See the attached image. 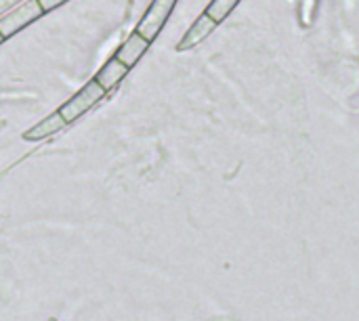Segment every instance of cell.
Wrapping results in <instances>:
<instances>
[{
	"mask_svg": "<svg viewBox=\"0 0 359 321\" xmlns=\"http://www.w3.org/2000/svg\"><path fill=\"white\" fill-rule=\"evenodd\" d=\"M105 90L101 88V84L93 78L90 82H86L72 99H67L61 107H59V114L61 118L65 120V124H72L76 122L80 116H84L90 107H95L101 99H103Z\"/></svg>",
	"mask_w": 359,
	"mask_h": 321,
	"instance_id": "6da1fadb",
	"label": "cell"
},
{
	"mask_svg": "<svg viewBox=\"0 0 359 321\" xmlns=\"http://www.w3.org/2000/svg\"><path fill=\"white\" fill-rule=\"evenodd\" d=\"M242 0H210V4L206 6V15L217 23V25H221L231 13H233V8L240 4Z\"/></svg>",
	"mask_w": 359,
	"mask_h": 321,
	"instance_id": "ba28073f",
	"label": "cell"
},
{
	"mask_svg": "<svg viewBox=\"0 0 359 321\" xmlns=\"http://www.w3.org/2000/svg\"><path fill=\"white\" fill-rule=\"evenodd\" d=\"M128 74V67L122 63V61H118L116 57H111L97 74H95V80L101 84V88L107 93V90H111L114 86H118L122 80H124V76Z\"/></svg>",
	"mask_w": 359,
	"mask_h": 321,
	"instance_id": "52a82bcc",
	"label": "cell"
},
{
	"mask_svg": "<svg viewBox=\"0 0 359 321\" xmlns=\"http://www.w3.org/2000/svg\"><path fill=\"white\" fill-rule=\"evenodd\" d=\"M149 46H151V42H149V40H145V38L135 29V32H133L124 42H122V46L116 50V55H114V57H116L118 61H122V63L130 69V67H133V65H135V63H137L145 53H147V48H149Z\"/></svg>",
	"mask_w": 359,
	"mask_h": 321,
	"instance_id": "5b68a950",
	"label": "cell"
},
{
	"mask_svg": "<svg viewBox=\"0 0 359 321\" xmlns=\"http://www.w3.org/2000/svg\"><path fill=\"white\" fill-rule=\"evenodd\" d=\"M2 42H4V38H2V34H0V44H2Z\"/></svg>",
	"mask_w": 359,
	"mask_h": 321,
	"instance_id": "7c38bea8",
	"label": "cell"
},
{
	"mask_svg": "<svg viewBox=\"0 0 359 321\" xmlns=\"http://www.w3.org/2000/svg\"><path fill=\"white\" fill-rule=\"evenodd\" d=\"M42 15H44V11H42V6H40L38 0H25V2H21L19 6H15L13 11L4 13L0 17V34H2V38L6 40V38L15 36L17 32L25 29L27 25H32L34 21H38Z\"/></svg>",
	"mask_w": 359,
	"mask_h": 321,
	"instance_id": "7a4b0ae2",
	"label": "cell"
},
{
	"mask_svg": "<svg viewBox=\"0 0 359 321\" xmlns=\"http://www.w3.org/2000/svg\"><path fill=\"white\" fill-rule=\"evenodd\" d=\"M318 6H320V0H299L297 15H299L301 27H311L313 25L316 15H318Z\"/></svg>",
	"mask_w": 359,
	"mask_h": 321,
	"instance_id": "9c48e42d",
	"label": "cell"
},
{
	"mask_svg": "<svg viewBox=\"0 0 359 321\" xmlns=\"http://www.w3.org/2000/svg\"><path fill=\"white\" fill-rule=\"evenodd\" d=\"M21 2H25V0H0V17H2L4 13L13 11L15 6H19Z\"/></svg>",
	"mask_w": 359,
	"mask_h": 321,
	"instance_id": "8fae6325",
	"label": "cell"
},
{
	"mask_svg": "<svg viewBox=\"0 0 359 321\" xmlns=\"http://www.w3.org/2000/svg\"><path fill=\"white\" fill-rule=\"evenodd\" d=\"M38 2H40V6H42L44 13H50L53 8H59L61 4H65L69 0H38Z\"/></svg>",
	"mask_w": 359,
	"mask_h": 321,
	"instance_id": "30bf717a",
	"label": "cell"
},
{
	"mask_svg": "<svg viewBox=\"0 0 359 321\" xmlns=\"http://www.w3.org/2000/svg\"><path fill=\"white\" fill-rule=\"evenodd\" d=\"M63 126H65V120L61 118L59 111H55V114L42 118V120H40L38 124H34L29 130H25V132H23V139H25V141H42V139H48V137L57 135Z\"/></svg>",
	"mask_w": 359,
	"mask_h": 321,
	"instance_id": "8992f818",
	"label": "cell"
},
{
	"mask_svg": "<svg viewBox=\"0 0 359 321\" xmlns=\"http://www.w3.org/2000/svg\"><path fill=\"white\" fill-rule=\"evenodd\" d=\"M48 321H59V320H55V317H50V320H48Z\"/></svg>",
	"mask_w": 359,
	"mask_h": 321,
	"instance_id": "4fadbf2b",
	"label": "cell"
},
{
	"mask_svg": "<svg viewBox=\"0 0 359 321\" xmlns=\"http://www.w3.org/2000/svg\"><path fill=\"white\" fill-rule=\"evenodd\" d=\"M177 2H179V0H151V4L147 6L145 15H143L141 21L137 23V32H139L145 40L154 42V40L160 36V32L164 29V25H166L168 17L172 15Z\"/></svg>",
	"mask_w": 359,
	"mask_h": 321,
	"instance_id": "3957f363",
	"label": "cell"
},
{
	"mask_svg": "<svg viewBox=\"0 0 359 321\" xmlns=\"http://www.w3.org/2000/svg\"><path fill=\"white\" fill-rule=\"evenodd\" d=\"M219 25L206 15V13H202L194 23H191V27L183 34V38L179 40V44H177V50L179 53H183V50H189V48H194V46H198V44H202L215 29H217Z\"/></svg>",
	"mask_w": 359,
	"mask_h": 321,
	"instance_id": "277c9868",
	"label": "cell"
}]
</instances>
